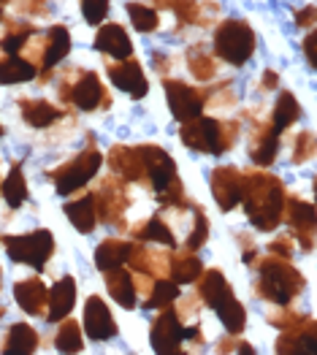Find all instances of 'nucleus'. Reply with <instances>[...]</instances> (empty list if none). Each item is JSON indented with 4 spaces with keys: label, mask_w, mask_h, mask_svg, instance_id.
Returning <instances> with one entry per match:
<instances>
[{
    "label": "nucleus",
    "mask_w": 317,
    "mask_h": 355,
    "mask_svg": "<svg viewBox=\"0 0 317 355\" xmlns=\"http://www.w3.org/2000/svg\"><path fill=\"white\" fill-rule=\"evenodd\" d=\"M241 125L236 119L220 117H193L182 122L179 128V141L193 152L201 155H225L228 149L236 147Z\"/></svg>",
    "instance_id": "obj_4"
},
{
    "label": "nucleus",
    "mask_w": 317,
    "mask_h": 355,
    "mask_svg": "<svg viewBox=\"0 0 317 355\" xmlns=\"http://www.w3.org/2000/svg\"><path fill=\"white\" fill-rule=\"evenodd\" d=\"M55 350L58 353H82L85 350V339H82V323L62 318L55 334Z\"/></svg>",
    "instance_id": "obj_37"
},
{
    "label": "nucleus",
    "mask_w": 317,
    "mask_h": 355,
    "mask_svg": "<svg viewBox=\"0 0 317 355\" xmlns=\"http://www.w3.org/2000/svg\"><path fill=\"white\" fill-rule=\"evenodd\" d=\"M295 25L298 28H315V6H307V8L295 11Z\"/></svg>",
    "instance_id": "obj_48"
},
{
    "label": "nucleus",
    "mask_w": 317,
    "mask_h": 355,
    "mask_svg": "<svg viewBox=\"0 0 317 355\" xmlns=\"http://www.w3.org/2000/svg\"><path fill=\"white\" fill-rule=\"evenodd\" d=\"M266 318H268V323H271V326L282 331V328H290L293 323H298L304 315H301V312H295L290 304H285V306H277V312H268Z\"/></svg>",
    "instance_id": "obj_42"
},
{
    "label": "nucleus",
    "mask_w": 317,
    "mask_h": 355,
    "mask_svg": "<svg viewBox=\"0 0 317 355\" xmlns=\"http://www.w3.org/2000/svg\"><path fill=\"white\" fill-rule=\"evenodd\" d=\"M214 312H217L220 323L225 326V331L233 334V336H239L244 331V326H247V309L241 306V301L236 296H228L223 304H217Z\"/></svg>",
    "instance_id": "obj_35"
},
{
    "label": "nucleus",
    "mask_w": 317,
    "mask_h": 355,
    "mask_svg": "<svg viewBox=\"0 0 317 355\" xmlns=\"http://www.w3.org/2000/svg\"><path fill=\"white\" fill-rule=\"evenodd\" d=\"M3 247L14 263L35 268L38 274L49 266V261L58 250L55 234L49 228H35V231L19 234V236H3Z\"/></svg>",
    "instance_id": "obj_8"
},
{
    "label": "nucleus",
    "mask_w": 317,
    "mask_h": 355,
    "mask_svg": "<svg viewBox=\"0 0 317 355\" xmlns=\"http://www.w3.org/2000/svg\"><path fill=\"white\" fill-rule=\"evenodd\" d=\"M206 239H209V220H206V211H203V207L193 204V228H190V234L185 236V250L198 252L203 244H206Z\"/></svg>",
    "instance_id": "obj_39"
},
{
    "label": "nucleus",
    "mask_w": 317,
    "mask_h": 355,
    "mask_svg": "<svg viewBox=\"0 0 317 355\" xmlns=\"http://www.w3.org/2000/svg\"><path fill=\"white\" fill-rule=\"evenodd\" d=\"M85 331L92 342H109L117 336V320L101 296H89L85 304Z\"/></svg>",
    "instance_id": "obj_17"
},
{
    "label": "nucleus",
    "mask_w": 317,
    "mask_h": 355,
    "mask_svg": "<svg viewBox=\"0 0 317 355\" xmlns=\"http://www.w3.org/2000/svg\"><path fill=\"white\" fill-rule=\"evenodd\" d=\"M103 277H106V291H109V296L114 298L122 309H136L139 293H136L133 271L128 266H117V268L103 271Z\"/></svg>",
    "instance_id": "obj_24"
},
{
    "label": "nucleus",
    "mask_w": 317,
    "mask_h": 355,
    "mask_svg": "<svg viewBox=\"0 0 317 355\" xmlns=\"http://www.w3.org/2000/svg\"><path fill=\"white\" fill-rule=\"evenodd\" d=\"M304 55H307L309 68H317V33H315V28H309L307 38H304Z\"/></svg>",
    "instance_id": "obj_46"
},
{
    "label": "nucleus",
    "mask_w": 317,
    "mask_h": 355,
    "mask_svg": "<svg viewBox=\"0 0 317 355\" xmlns=\"http://www.w3.org/2000/svg\"><path fill=\"white\" fill-rule=\"evenodd\" d=\"M46 296H49V288L46 282L35 274V277H25L14 285V298L19 304V309L30 315V318H38V315H46Z\"/></svg>",
    "instance_id": "obj_22"
},
{
    "label": "nucleus",
    "mask_w": 317,
    "mask_h": 355,
    "mask_svg": "<svg viewBox=\"0 0 317 355\" xmlns=\"http://www.w3.org/2000/svg\"><path fill=\"white\" fill-rule=\"evenodd\" d=\"M41 347V336L38 331L28 323H14L8 328V334L3 336V345H0V353L3 355H30Z\"/></svg>",
    "instance_id": "obj_27"
},
{
    "label": "nucleus",
    "mask_w": 317,
    "mask_h": 355,
    "mask_svg": "<svg viewBox=\"0 0 317 355\" xmlns=\"http://www.w3.org/2000/svg\"><path fill=\"white\" fill-rule=\"evenodd\" d=\"M95 49L103 52V55H109V58H114V60L133 58V41H130V35L125 33V28L117 25V22H103V25H98V33H95Z\"/></svg>",
    "instance_id": "obj_23"
},
{
    "label": "nucleus",
    "mask_w": 317,
    "mask_h": 355,
    "mask_svg": "<svg viewBox=\"0 0 317 355\" xmlns=\"http://www.w3.org/2000/svg\"><path fill=\"white\" fill-rule=\"evenodd\" d=\"M149 342H152V350L160 355H176L182 353V342H185V326L182 320L176 318L171 306H166L155 323H152V331H149Z\"/></svg>",
    "instance_id": "obj_14"
},
{
    "label": "nucleus",
    "mask_w": 317,
    "mask_h": 355,
    "mask_svg": "<svg viewBox=\"0 0 317 355\" xmlns=\"http://www.w3.org/2000/svg\"><path fill=\"white\" fill-rule=\"evenodd\" d=\"M79 6H82V14H85L87 25H103V19L109 17V0H79Z\"/></svg>",
    "instance_id": "obj_40"
},
{
    "label": "nucleus",
    "mask_w": 317,
    "mask_h": 355,
    "mask_svg": "<svg viewBox=\"0 0 317 355\" xmlns=\"http://www.w3.org/2000/svg\"><path fill=\"white\" fill-rule=\"evenodd\" d=\"M274 353L280 355H315L317 353V326L309 315H304L298 323L282 328V336L274 345Z\"/></svg>",
    "instance_id": "obj_15"
},
{
    "label": "nucleus",
    "mask_w": 317,
    "mask_h": 355,
    "mask_svg": "<svg viewBox=\"0 0 317 355\" xmlns=\"http://www.w3.org/2000/svg\"><path fill=\"white\" fill-rule=\"evenodd\" d=\"M152 62H157V65H155V71H157L160 76H166V68L171 71V58L166 60L163 55H160V52H157V55H152Z\"/></svg>",
    "instance_id": "obj_49"
},
{
    "label": "nucleus",
    "mask_w": 317,
    "mask_h": 355,
    "mask_svg": "<svg viewBox=\"0 0 317 355\" xmlns=\"http://www.w3.org/2000/svg\"><path fill=\"white\" fill-rule=\"evenodd\" d=\"M0 277H3V268H0Z\"/></svg>",
    "instance_id": "obj_54"
},
{
    "label": "nucleus",
    "mask_w": 317,
    "mask_h": 355,
    "mask_svg": "<svg viewBox=\"0 0 317 355\" xmlns=\"http://www.w3.org/2000/svg\"><path fill=\"white\" fill-rule=\"evenodd\" d=\"M95 196V214H98V223L103 225H112V228H119L125 231V211H128V182H122L119 177L109 174L103 177V182L92 190Z\"/></svg>",
    "instance_id": "obj_9"
},
{
    "label": "nucleus",
    "mask_w": 317,
    "mask_h": 355,
    "mask_svg": "<svg viewBox=\"0 0 317 355\" xmlns=\"http://www.w3.org/2000/svg\"><path fill=\"white\" fill-rule=\"evenodd\" d=\"M282 223L290 225L293 241H301V250L309 252L315 247V207L307 198L288 196L285 198V211H282Z\"/></svg>",
    "instance_id": "obj_11"
},
{
    "label": "nucleus",
    "mask_w": 317,
    "mask_h": 355,
    "mask_svg": "<svg viewBox=\"0 0 317 355\" xmlns=\"http://www.w3.org/2000/svg\"><path fill=\"white\" fill-rule=\"evenodd\" d=\"M201 274H203V263L193 250H179V252H173L171 255L169 279H173L176 285H193Z\"/></svg>",
    "instance_id": "obj_30"
},
{
    "label": "nucleus",
    "mask_w": 317,
    "mask_h": 355,
    "mask_svg": "<svg viewBox=\"0 0 317 355\" xmlns=\"http://www.w3.org/2000/svg\"><path fill=\"white\" fill-rule=\"evenodd\" d=\"M0 196H3V201L8 204V209L25 207L30 190H28L25 171H22V163H14V166H11V171L3 177V182H0Z\"/></svg>",
    "instance_id": "obj_32"
},
{
    "label": "nucleus",
    "mask_w": 317,
    "mask_h": 355,
    "mask_svg": "<svg viewBox=\"0 0 317 355\" xmlns=\"http://www.w3.org/2000/svg\"><path fill=\"white\" fill-rule=\"evenodd\" d=\"M106 166L109 171L119 177L128 184H146V171L144 160L139 147H125V144H114L106 155Z\"/></svg>",
    "instance_id": "obj_16"
},
{
    "label": "nucleus",
    "mask_w": 317,
    "mask_h": 355,
    "mask_svg": "<svg viewBox=\"0 0 317 355\" xmlns=\"http://www.w3.org/2000/svg\"><path fill=\"white\" fill-rule=\"evenodd\" d=\"M125 11H128L133 28L139 30V33H155V30L160 28V14H157L155 6L130 0V3H125Z\"/></svg>",
    "instance_id": "obj_38"
},
{
    "label": "nucleus",
    "mask_w": 317,
    "mask_h": 355,
    "mask_svg": "<svg viewBox=\"0 0 317 355\" xmlns=\"http://www.w3.org/2000/svg\"><path fill=\"white\" fill-rule=\"evenodd\" d=\"M3 19H6V17H3V6H0V22H3Z\"/></svg>",
    "instance_id": "obj_50"
},
{
    "label": "nucleus",
    "mask_w": 317,
    "mask_h": 355,
    "mask_svg": "<svg viewBox=\"0 0 317 355\" xmlns=\"http://www.w3.org/2000/svg\"><path fill=\"white\" fill-rule=\"evenodd\" d=\"M6 3H8V0H0V6H6Z\"/></svg>",
    "instance_id": "obj_52"
},
{
    "label": "nucleus",
    "mask_w": 317,
    "mask_h": 355,
    "mask_svg": "<svg viewBox=\"0 0 317 355\" xmlns=\"http://www.w3.org/2000/svg\"><path fill=\"white\" fill-rule=\"evenodd\" d=\"M217 353H241V355H255V347L250 345V342H241V339H236L233 334H228L225 339H220L217 342Z\"/></svg>",
    "instance_id": "obj_44"
},
{
    "label": "nucleus",
    "mask_w": 317,
    "mask_h": 355,
    "mask_svg": "<svg viewBox=\"0 0 317 355\" xmlns=\"http://www.w3.org/2000/svg\"><path fill=\"white\" fill-rule=\"evenodd\" d=\"M125 252H128V239H103L95 247V266L98 271H109V268L125 266Z\"/></svg>",
    "instance_id": "obj_34"
},
{
    "label": "nucleus",
    "mask_w": 317,
    "mask_h": 355,
    "mask_svg": "<svg viewBox=\"0 0 317 355\" xmlns=\"http://www.w3.org/2000/svg\"><path fill=\"white\" fill-rule=\"evenodd\" d=\"M179 298V285L169 279V277H157L155 282H152V288H149V293L144 296V309H166V306H171L173 301Z\"/></svg>",
    "instance_id": "obj_36"
},
{
    "label": "nucleus",
    "mask_w": 317,
    "mask_h": 355,
    "mask_svg": "<svg viewBox=\"0 0 317 355\" xmlns=\"http://www.w3.org/2000/svg\"><path fill=\"white\" fill-rule=\"evenodd\" d=\"M304 117V109H301V103L295 101V95L290 92V89H282L280 95H277V103H274V109H271V117H268V125L282 136L285 130H288L290 125H295L298 119Z\"/></svg>",
    "instance_id": "obj_29"
},
{
    "label": "nucleus",
    "mask_w": 317,
    "mask_h": 355,
    "mask_svg": "<svg viewBox=\"0 0 317 355\" xmlns=\"http://www.w3.org/2000/svg\"><path fill=\"white\" fill-rule=\"evenodd\" d=\"M163 92H166L171 117L176 119V122H187V119L201 117L203 114L212 87H190L187 82L163 76Z\"/></svg>",
    "instance_id": "obj_10"
},
{
    "label": "nucleus",
    "mask_w": 317,
    "mask_h": 355,
    "mask_svg": "<svg viewBox=\"0 0 317 355\" xmlns=\"http://www.w3.org/2000/svg\"><path fill=\"white\" fill-rule=\"evenodd\" d=\"M74 304H76V279H74L71 274H65V277H60L58 282L49 288V296H46V315H44V318H46L52 326H58L62 318L71 315Z\"/></svg>",
    "instance_id": "obj_21"
},
{
    "label": "nucleus",
    "mask_w": 317,
    "mask_h": 355,
    "mask_svg": "<svg viewBox=\"0 0 317 355\" xmlns=\"http://www.w3.org/2000/svg\"><path fill=\"white\" fill-rule=\"evenodd\" d=\"M260 92H274V89L280 87V73L277 71H271V68H266L263 71V76H260Z\"/></svg>",
    "instance_id": "obj_47"
},
{
    "label": "nucleus",
    "mask_w": 317,
    "mask_h": 355,
    "mask_svg": "<svg viewBox=\"0 0 317 355\" xmlns=\"http://www.w3.org/2000/svg\"><path fill=\"white\" fill-rule=\"evenodd\" d=\"M3 133H6V128H3V122H0V136H3Z\"/></svg>",
    "instance_id": "obj_51"
},
{
    "label": "nucleus",
    "mask_w": 317,
    "mask_h": 355,
    "mask_svg": "<svg viewBox=\"0 0 317 355\" xmlns=\"http://www.w3.org/2000/svg\"><path fill=\"white\" fill-rule=\"evenodd\" d=\"M130 236L139 239V241H146V244H163V247H169V250H176V234H173V228L166 223V217H163V211H157V214H152L149 220H142L139 225H133L130 228Z\"/></svg>",
    "instance_id": "obj_25"
},
{
    "label": "nucleus",
    "mask_w": 317,
    "mask_h": 355,
    "mask_svg": "<svg viewBox=\"0 0 317 355\" xmlns=\"http://www.w3.org/2000/svg\"><path fill=\"white\" fill-rule=\"evenodd\" d=\"M58 95L62 103L76 106L79 112H106L112 106V95L103 87L101 76L95 71H82V68H65L60 73Z\"/></svg>",
    "instance_id": "obj_5"
},
{
    "label": "nucleus",
    "mask_w": 317,
    "mask_h": 355,
    "mask_svg": "<svg viewBox=\"0 0 317 355\" xmlns=\"http://www.w3.org/2000/svg\"><path fill=\"white\" fill-rule=\"evenodd\" d=\"M38 76V68L22 55H0V85H25Z\"/></svg>",
    "instance_id": "obj_31"
},
{
    "label": "nucleus",
    "mask_w": 317,
    "mask_h": 355,
    "mask_svg": "<svg viewBox=\"0 0 317 355\" xmlns=\"http://www.w3.org/2000/svg\"><path fill=\"white\" fill-rule=\"evenodd\" d=\"M106 73H109L112 85H114L117 89H122L128 98H133V101L146 98V92H149V82H146L144 65H142L136 58L109 62V65H106Z\"/></svg>",
    "instance_id": "obj_13"
},
{
    "label": "nucleus",
    "mask_w": 317,
    "mask_h": 355,
    "mask_svg": "<svg viewBox=\"0 0 317 355\" xmlns=\"http://www.w3.org/2000/svg\"><path fill=\"white\" fill-rule=\"evenodd\" d=\"M65 217L68 223L79 231V234H92L98 225V214H95V196L82 193L74 201H65Z\"/></svg>",
    "instance_id": "obj_28"
},
{
    "label": "nucleus",
    "mask_w": 317,
    "mask_h": 355,
    "mask_svg": "<svg viewBox=\"0 0 317 355\" xmlns=\"http://www.w3.org/2000/svg\"><path fill=\"white\" fill-rule=\"evenodd\" d=\"M71 52V30L65 25H52L46 33H41V62L38 68H44V79L49 76V71L62 62Z\"/></svg>",
    "instance_id": "obj_19"
},
{
    "label": "nucleus",
    "mask_w": 317,
    "mask_h": 355,
    "mask_svg": "<svg viewBox=\"0 0 317 355\" xmlns=\"http://www.w3.org/2000/svg\"><path fill=\"white\" fill-rule=\"evenodd\" d=\"M187 68H190V73H193L198 82L214 79V76H217V58H214L212 46L203 44V41L193 44V46L187 49Z\"/></svg>",
    "instance_id": "obj_33"
},
{
    "label": "nucleus",
    "mask_w": 317,
    "mask_h": 355,
    "mask_svg": "<svg viewBox=\"0 0 317 355\" xmlns=\"http://www.w3.org/2000/svg\"><path fill=\"white\" fill-rule=\"evenodd\" d=\"M268 252L274 258H282V261H293V252H295V241L290 234H280L277 239L268 241Z\"/></svg>",
    "instance_id": "obj_43"
},
{
    "label": "nucleus",
    "mask_w": 317,
    "mask_h": 355,
    "mask_svg": "<svg viewBox=\"0 0 317 355\" xmlns=\"http://www.w3.org/2000/svg\"><path fill=\"white\" fill-rule=\"evenodd\" d=\"M236 241H239V247H241L244 263H247V266H255V263H258V244L247 236V234H236Z\"/></svg>",
    "instance_id": "obj_45"
},
{
    "label": "nucleus",
    "mask_w": 317,
    "mask_h": 355,
    "mask_svg": "<svg viewBox=\"0 0 317 355\" xmlns=\"http://www.w3.org/2000/svg\"><path fill=\"white\" fill-rule=\"evenodd\" d=\"M252 268L258 271V279L252 282V296L260 298V301H268L271 306L293 304L307 288L304 274L290 261H282V258H274V255L271 258H258V263Z\"/></svg>",
    "instance_id": "obj_2"
},
{
    "label": "nucleus",
    "mask_w": 317,
    "mask_h": 355,
    "mask_svg": "<svg viewBox=\"0 0 317 355\" xmlns=\"http://www.w3.org/2000/svg\"><path fill=\"white\" fill-rule=\"evenodd\" d=\"M312 155H315V136H312L309 130H301L298 139H295V144H293V163L301 166V163H307Z\"/></svg>",
    "instance_id": "obj_41"
},
{
    "label": "nucleus",
    "mask_w": 317,
    "mask_h": 355,
    "mask_svg": "<svg viewBox=\"0 0 317 355\" xmlns=\"http://www.w3.org/2000/svg\"><path fill=\"white\" fill-rule=\"evenodd\" d=\"M209 187L220 211H233L244 196V171L236 166H217L209 174Z\"/></svg>",
    "instance_id": "obj_12"
},
{
    "label": "nucleus",
    "mask_w": 317,
    "mask_h": 355,
    "mask_svg": "<svg viewBox=\"0 0 317 355\" xmlns=\"http://www.w3.org/2000/svg\"><path fill=\"white\" fill-rule=\"evenodd\" d=\"M3 312H6V309H3V306H0V318H3Z\"/></svg>",
    "instance_id": "obj_53"
},
{
    "label": "nucleus",
    "mask_w": 317,
    "mask_h": 355,
    "mask_svg": "<svg viewBox=\"0 0 317 355\" xmlns=\"http://www.w3.org/2000/svg\"><path fill=\"white\" fill-rule=\"evenodd\" d=\"M255 49H258V35L244 19H225L214 30L212 52L214 58L225 60L233 68H241L244 62H250Z\"/></svg>",
    "instance_id": "obj_7"
},
{
    "label": "nucleus",
    "mask_w": 317,
    "mask_h": 355,
    "mask_svg": "<svg viewBox=\"0 0 317 355\" xmlns=\"http://www.w3.org/2000/svg\"><path fill=\"white\" fill-rule=\"evenodd\" d=\"M101 166H103V152L98 149L92 136H87V147L82 152H76L71 160H65L62 166L46 171V177L55 184L58 196H74L76 190H85L95 179Z\"/></svg>",
    "instance_id": "obj_6"
},
{
    "label": "nucleus",
    "mask_w": 317,
    "mask_h": 355,
    "mask_svg": "<svg viewBox=\"0 0 317 355\" xmlns=\"http://www.w3.org/2000/svg\"><path fill=\"white\" fill-rule=\"evenodd\" d=\"M285 198H288V190L280 177L266 171H244V196L239 207H244L250 225H255L258 231L271 234L280 228Z\"/></svg>",
    "instance_id": "obj_1"
},
{
    "label": "nucleus",
    "mask_w": 317,
    "mask_h": 355,
    "mask_svg": "<svg viewBox=\"0 0 317 355\" xmlns=\"http://www.w3.org/2000/svg\"><path fill=\"white\" fill-rule=\"evenodd\" d=\"M19 112L33 130H46V128H55L62 119H71L65 109H60L44 98H19Z\"/></svg>",
    "instance_id": "obj_20"
},
{
    "label": "nucleus",
    "mask_w": 317,
    "mask_h": 355,
    "mask_svg": "<svg viewBox=\"0 0 317 355\" xmlns=\"http://www.w3.org/2000/svg\"><path fill=\"white\" fill-rule=\"evenodd\" d=\"M139 152L144 160L146 184L155 193L157 204L163 209L185 207L187 198H185V184H182L179 171H176V160L157 144H139Z\"/></svg>",
    "instance_id": "obj_3"
},
{
    "label": "nucleus",
    "mask_w": 317,
    "mask_h": 355,
    "mask_svg": "<svg viewBox=\"0 0 317 355\" xmlns=\"http://www.w3.org/2000/svg\"><path fill=\"white\" fill-rule=\"evenodd\" d=\"M280 155V133L268 125V119H258L252 122V130H250V160L260 166V168H268Z\"/></svg>",
    "instance_id": "obj_18"
},
{
    "label": "nucleus",
    "mask_w": 317,
    "mask_h": 355,
    "mask_svg": "<svg viewBox=\"0 0 317 355\" xmlns=\"http://www.w3.org/2000/svg\"><path fill=\"white\" fill-rule=\"evenodd\" d=\"M0 239H3V236H0Z\"/></svg>",
    "instance_id": "obj_55"
},
{
    "label": "nucleus",
    "mask_w": 317,
    "mask_h": 355,
    "mask_svg": "<svg viewBox=\"0 0 317 355\" xmlns=\"http://www.w3.org/2000/svg\"><path fill=\"white\" fill-rule=\"evenodd\" d=\"M196 285H198V298L209 309H214L217 304H223L228 296H233L231 285H228V279L220 268H209V271L203 268V274L196 279Z\"/></svg>",
    "instance_id": "obj_26"
}]
</instances>
